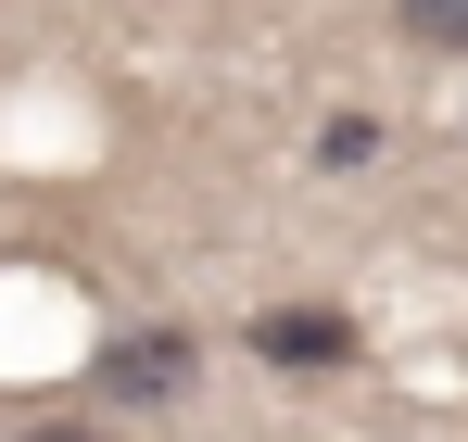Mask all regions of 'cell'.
Returning <instances> with one entry per match:
<instances>
[{"mask_svg":"<svg viewBox=\"0 0 468 442\" xmlns=\"http://www.w3.org/2000/svg\"><path fill=\"white\" fill-rule=\"evenodd\" d=\"M190 379H203V342L190 329H127V342L89 354V405H177Z\"/></svg>","mask_w":468,"mask_h":442,"instance_id":"cell-1","label":"cell"},{"mask_svg":"<svg viewBox=\"0 0 468 442\" xmlns=\"http://www.w3.org/2000/svg\"><path fill=\"white\" fill-rule=\"evenodd\" d=\"M316 152H329V164H367V152H380V114H329V140H316Z\"/></svg>","mask_w":468,"mask_h":442,"instance_id":"cell-4","label":"cell"},{"mask_svg":"<svg viewBox=\"0 0 468 442\" xmlns=\"http://www.w3.org/2000/svg\"><path fill=\"white\" fill-rule=\"evenodd\" d=\"M392 38H418V51H468V0H392Z\"/></svg>","mask_w":468,"mask_h":442,"instance_id":"cell-3","label":"cell"},{"mask_svg":"<svg viewBox=\"0 0 468 442\" xmlns=\"http://www.w3.org/2000/svg\"><path fill=\"white\" fill-rule=\"evenodd\" d=\"M253 354H266V367H355V316H342V303H266V316H253Z\"/></svg>","mask_w":468,"mask_h":442,"instance_id":"cell-2","label":"cell"},{"mask_svg":"<svg viewBox=\"0 0 468 442\" xmlns=\"http://www.w3.org/2000/svg\"><path fill=\"white\" fill-rule=\"evenodd\" d=\"M13 442H114V430H89V417H38V430H13Z\"/></svg>","mask_w":468,"mask_h":442,"instance_id":"cell-5","label":"cell"}]
</instances>
